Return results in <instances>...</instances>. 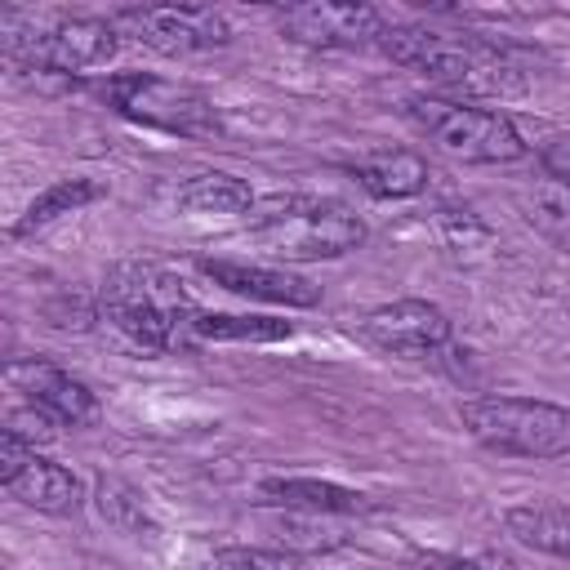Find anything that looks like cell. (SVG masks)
<instances>
[{"label":"cell","mask_w":570,"mask_h":570,"mask_svg":"<svg viewBox=\"0 0 570 570\" xmlns=\"http://www.w3.org/2000/svg\"><path fill=\"white\" fill-rule=\"evenodd\" d=\"M379 49L459 98H512L525 89L521 58L472 31H441L428 22H387Z\"/></svg>","instance_id":"cell-1"},{"label":"cell","mask_w":570,"mask_h":570,"mask_svg":"<svg viewBox=\"0 0 570 570\" xmlns=\"http://www.w3.org/2000/svg\"><path fill=\"white\" fill-rule=\"evenodd\" d=\"M98 316L125 334L134 347L147 352H178L196 347V316L200 307L183 289V281L169 267L156 263H116L98 285Z\"/></svg>","instance_id":"cell-2"},{"label":"cell","mask_w":570,"mask_h":570,"mask_svg":"<svg viewBox=\"0 0 570 570\" xmlns=\"http://www.w3.org/2000/svg\"><path fill=\"white\" fill-rule=\"evenodd\" d=\"M468 436L503 459H566L570 410L539 396H472L459 405Z\"/></svg>","instance_id":"cell-3"},{"label":"cell","mask_w":570,"mask_h":570,"mask_svg":"<svg viewBox=\"0 0 570 570\" xmlns=\"http://www.w3.org/2000/svg\"><path fill=\"white\" fill-rule=\"evenodd\" d=\"M254 240L267 245L281 258H343L365 245L370 227L356 209L343 200H312V196H285L254 214L249 223Z\"/></svg>","instance_id":"cell-4"},{"label":"cell","mask_w":570,"mask_h":570,"mask_svg":"<svg viewBox=\"0 0 570 570\" xmlns=\"http://www.w3.org/2000/svg\"><path fill=\"white\" fill-rule=\"evenodd\" d=\"M22 31H4V58L18 71L36 76H76L89 67H107L120 49V31L111 18L89 13H62L49 22H36V13H22Z\"/></svg>","instance_id":"cell-5"},{"label":"cell","mask_w":570,"mask_h":570,"mask_svg":"<svg viewBox=\"0 0 570 570\" xmlns=\"http://www.w3.org/2000/svg\"><path fill=\"white\" fill-rule=\"evenodd\" d=\"M405 116L419 125V134H428V142L468 165H512L530 151L521 129L494 107L463 98H410Z\"/></svg>","instance_id":"cell-6"},{"label":"cell","mask_w":570,"mask_h":570,"mask_svg":"<svg viewBox=\"0 0 570 570\" xmlns=\"http://www.w3.org/2000/svg\"><path fill=\"white\" fill-rule=\"evenodd\" d=\"M94 94L125 120L134 125H151L165 134H183V138H209L223 129L218 107L183 80H165V76H147V71H120L94 85Z\"/></svg>","instance_id":"cell-7"},{"label":"cell","mask_w":570,"mask_h":570,"mask_svg":"<svg viewBox=\"0 0 570 570\" xmlns=\"http://www.w3.org/2000/svg\"><path fill=\"white\" fill-rule=\"evenodd\" d=\"M111 22L120 36H134L160 58H196L232 40V22L218 9L196 4H125L111 13Z\"/></svg>","instance_id":"cell-8"},{"label":"cell","mask_w":570,"mask_h":570,"mask_svg":"<svg viewBox=\"0 0 570 570\" xmlns=\"http://www.w3.org/2000/svg\"><path fill=\"white\" fill-rule=\"evenodd\" d=\"M0 485L18 503L49 512V517H71L85 503V485L71 468L36 454L27 441H18L9 432H0Z\"/></svg>","instance_id":"cell-9"},{"label":"cell","mask_w":570,"mask_h":570,"mask_svg":"<svg viewBox=\"0 0 570 570\" xmlns=\"http://www.w3.org/2000/svg\"><path fill=\"white\" fill-rule=\"evenodd\" d=\"M454 325L445 316V307L428 303V298H392L365 312L361 321V338L383 352V356H401V361H419L432 356L450 343Z\"/></svg>","instance_id":"cell-10"},{"label":"cell","mask_w":570,"mask_h":570,"mask_svg":"<svg viewBox=\"0 0 570 570\" xmlns=\"http://www.w3.org/2000/svg\"><path fill=\"white\" fill-rule=\"evenodd\" d=\"M276 31L303 49H361L383 40L387 18L374 4H285Z\"/></svg>","instance_id":"cell-11"},{"label":"cell","mask_w":570,"mask_h":570,"mask_svg":"<svg viewBox=\"0 0 570 570\" xmlns=\"http://www.w3.org/2000/svg\"><path fill=\"white\" fill-rule=\"evenodd\" d=\"M9 387L22 396V405L40 410L45 419H53L58 428H80L98 414V401L89 392L85 379H76L71 370L53 365V361H40V356H27V361H9L4 370Z\"/></svg>","instance_id":"cell-12"},{"label":"cell","mask_w":570,"mask_h":570,"mask_svg":"<svg viewBox=\"0 0 570 570\" xmlns=\"http://www.w3.org/2000/svg\"><path fill=\"white\" fill-rule=\"evenodd\" d=\"M196 267L205 281H214L240 298L285 303V307H316L321 303V285H312L294 272H281V267H258V263H236V258H196Z\"/></svg>","instance_id":"cell-13"},{"label":"cell","mask_w":570,"mask_h":570,"mask_svg":"<svg viewBox=\"0 0 570 570\" xmlns=\"http://www.w3.org/2000/svg\"><path fill=\"white\" fill-rule=\"evenodd\" d=\"M258 503L285 512H325V517H361L374 508L365 494L321 476H267L258 481Z\"/></svg>","instance_id":"cell-14"},{"label":"cell","mask_w":570,"mask_h":570,"mask_svg":"<svg viewBox=\"0 0 570 570\" xmlns=\"http://www.w3.org/2000/svg\"><path fill=\"white\" fill-rule=\"evenodd\" d=\"M347 174L356 178L361 191H370L374 200H410L428 187V160L419 151H374L365 160H352Z\"/></svg>","instance_id":"cell-15"},{"label":"cell","mask_w":570,"mask_h":570,"mask_svg":"<svg viewBox=\"0 0 570 570\" xmlns=\"http://www.w3.org/2000/svg\"><path fill=\"white\" fill-rule=\"evenodd\" d=\"M503 525L517 543L570 561V508L566 503H517L503 512Z\"/></svg>","instance_id":"cell-16"},{"label":"cell","mask_w":570,"mask_h":570,"mask_svg":"<svg viewBox=\"0 0 570 570\" xmlns=\"http://www.w3.org/2000/svg\"><path fill=\"white\" fill-rule=\"evenodd\" d=\"M517 205H521V218L548 245H557L561 254H570V183L566 178H552V174L534 178L530 187H521Z\"/></svg>","instance_id":"cell-17"},{"label":"cell","mask_w":570,"mask_h":570,"mask_svg":"<svg viewBox=\"0 0 570 570\" xmlns=\"http://www.w3.org/2000/svg\"><path fill=\"white\" fill-rule=\"evenodd\" d=\"M174 200L187 214H245L254 209V191L245 178L227 174V169H200L187 183H178Z\"/></svg>","instance_id":"cell-18"},{"label":"cell","mask_w":570,"mask_h":570,"mask_svg":"<svg viewBox=\"0 0 570 570\" xmlns=\"http://www.w3.org/2000/svg\"><path fill=\"white\" fill-rule=\"evenodd\" d=\"M102 196H107V187L94 183V178H58V183H49V187L22 209V218L13 223L9 236L22 240V236H31V232H40V227H49V223H58V218H67V214H76V209L102 200Z\"/></svg>","instance_id":"cell-19"},{"label":"cell","mask_w":570,"mask_h":570,"mask_svg":"<svg viewBox=\"0 0 570 570\" xmlns=\"http://www.w3.org/2000/svg\"><path fill=\"white\" fill-rule=\"evenodd\" d=\"M196 343H281L294 334L289 321L276 316H232V312H200L196 316Z\"/></svg>","instance_id":"cell-20"},{"label":"cell","mask_w":570,"mask_h":570,"mask_svg":"<svg viewBox=\"0 0 570 570\" xmlns=\"http://www.w3.org/2000/svg\"><path fill=\"white\" fill-rule=\"evenodd\" d=\"M281 539H285V548L298 557V552H334V548H343L352 534H347L334 517H325V512H289V517L281 521Z\"/></svg>","instance_id":"cell-21"},{"label":"cell","mask_w":570,"mask_h":570,"mask_svg":"<svg viewBox=\"0 0 570 570\" xmlns=\"http://www.w3.org/2000/svg\"><path fill=\"white\" fill-rule=\"evenodd\" d=\"M214 570H307L294 552H267V548H223L214 552Z\"/></svg>","instance_id":"cell-22"},{"label":"cell","mask_w":570,"mask_h":570,"mask_svg":"<svg viewBox=\"0 0 570 570\" xmlns=\"http://www.w3.org/2000/svg\"><path fill=\"white\" fill-rule=\"evenodd\" d=\"M98 512L116 525V530H142L147 517H142V503L134 499V490L116 485V481H98Z\"/></svg>","instance_id":"cell-23"},{"label":"cell","mask_w":570,"mask_h":570,"mask_svg":"<svg viewBox=\"0 0 570 570\" xmlns=\"http://www.w3.org/2000/svg\"><path fill=\"white\" fill-rule=\"evenodd\" d=\"M4 432L9 436H18V441H27L31 450L36 445H45V441H53L58 436V423L53 419H45L40 410H31V405H13L9 410V419H4Z\"/></svg>","instance_id":"cell-24"},{"label":"cell","mask_w":570,"mask_h":570,"mask_svg":"<svg viewBox=\"0 0 570 570\" xmlns=\"http://www.w3.org/2000/svg\"><path fill=\"white\" fill-rule=\"evenodd\" d=\"M423 566H432V570H485V561H476V557H428Z\"/></svg>","instance_id":"cell-25"}]
</instances>
